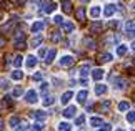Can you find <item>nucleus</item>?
<instances>
[{
	"mask_svg": "<svg viewBox=\"0 0 135 131\" xmlns=\"http://www.w3.org/2000/svg\"><path fill=\"white\" fill-rule=\"evenodd\" d=\"M115 12H117V5L115 3H105V7H103V10H102V13H103V17H105V18L113 17Z\"/></svg>",
	"mask_w": 135,
	"mask_h": 131,
	"instance_id": "f257e3e1",
	"label": "nucleus"
},
{
	"mask_svg": "<svg viewBox=\"0 0 135 131\" xmlns=\"http://www.w3.org/2000/svg\"><path fill=\"white\" fill-rule=\"evenodd\" d=\"M25 101H27L28 104H35L38 101V93L35 90H28L27 93H25Z\"/></svg>",
	"mask_w": 135,
	"mask_h": 131,
	"instance_id": "f03ea898",
	"label": "nucleus"
},
{
	"mask_svg": "<svg viewBox=\"0 0 135 131\" xmlns=\"http://www.w3.org/2000/svg\"><path fill=\"white\" fill-rule=\"evenodd\" d=\"M100 15H102V7L100 5H92V7L89 8V17L90 18H100Z\"/></svg>",
	"mask_w": 135,
	"mask_h": 131,
	"instance_id": "7ed1b4c3",
	"label": "nucleus"
},
{
	"mask_svg": "<svg viewBox=\"0 0 135 131\" xmlns=\"http://www.w3.org/2000/svg\"><path fill=\"white\" fill-rule=\"evenodd\" d=\"M90 75H92V78L95 81H102L103 76H105V70H103V68H93L90 71Z\"/></svg>",
	"mask_w": 135,
	"mask_h": 131,
	"instance_id": "20e7f679",
	"label": "nucleus"
},
{
	"mask_svg": "<svg viewBox=\"0 0 135 131\" xmlns=\"http://www.w3.org/2000/svg\"><path fill=\"white\" fill-rule=\"evenodd\" d=\"M74 61H75V58L72 55H62V58L59 60V65L60 66H70V65H74Z\"/></svg>",
	"mask_w": 135,
	"mask_h": 131,
	"instance_id": "39448f33",
	"label": "nucleus"
},
{
	"mask_svg": "<svg viewBox=\"0 0 135 131\" xmlns=\"http://www.w3.org/2000/svg\"><path fill=\"white\" fill-rule=\"evenodd\" d=\"M127 51H128V45H125V43H118L117 48H115V55L118 56V58H123V56L127 55Z\"/></svg>",
	"mask_w": 135,
	"mask_h": 131,
	"instance_id": "423d86ee",
	"label": "nucleus"
},
{
	"mask_svg": "<svg viewBox=\"0 0 135 131\" xmlns=\"http://www.w3.org/2000/svg\"><path fill=\"white\" fill-rule=\"evenodd\" d=\"M44 28H45V23H44V22H40V20H37V22H33V23H32V27H30V32L35 35V33H40Z\"/></svg>",
	"mask_w": 135,
	"mask_h": 131,
	"instance_id": "0eeeda50",
	"label": "nucleus"
},
{
	"mask_svg": "<svg viewBox=\"0 0 135 131\" xmlns=\"http://www.w3.org/2000/svg\"><path fill=\"white\" fill-rule=\"evenodd\" d=\"M62 32H65V33H72V32H75V23L74 22H62Z\"/></svg>",
	"mask_w": 135,
	"mask_h": 131,
	"instance_id": "6e6552de",
	"label": "nucleus"
},
{
	"mask_svg": "<svg viewBox=\"0 0 135 131\" xmlns=\"http://www.w3.org/2000/svg\"><path fill=\"white\" fill-rule=\"evenodd\" d=\"M55 56H57V50L55 48H50L45 53V63L47 65H52V63H54V60H55Z\"/></svg>",
	"mask_w": 135,
	"mask_h": 131,
	"instance_id": "1a4fd4ad",
	"label": "nucleus"
},
{
	"mask_svg": "<svg viewBox=\"0 0 135 131\" xmlns=\"http://www.w3.org/2000/svg\"><path fill=\"white\" fill-rule=\"evenodd\" d=\"M62 114H64V118H75V114H77V106H67L64 111H62Z\"/></svg>",
	"mask_w": 135,
	"mask_h": 131,
	"instance_id": "9d476101",
	"label": "nucleus"
},
{
	"mask_svg": "<svg viewBox=\"0 0 135 131\" xmlns=\"http://www.w3.org/2000/svg\"><path fill=\"white\" fill-rule=\"evenodd\" d=\"M10 78H12L13 81H22L23 80V71L20 70V68H15V70L10 73Z\"/></svg>",
	"mask_w": 135,
	"mask_h": 131,
	"instance_id": "9b49d317",
	"label": "nucleus"
},
{
	"mask_svg": "<svg viewBox=\"0 0 135 131\" xmlns=\"http://www.w3.org/2000/svg\"><path fill=\"white\" fill-rule=\"evenodd\" d=\"M44 43V36L40 35V33H35V36L32 40H30V46H33V48H37V46H40Z\"/></svg>",
	"mask_w": 135,
	"mask_h": 131,
	"instance_id": "f8f14e48",
	"label": "nucleus"
},
{
	"mask_svg": "<svg viewBox=\"0 0 135 131\" xmlns=\"http://www.w3.org/2000/svg\"><path fill=\"white\" fill-rule=\"evenodd\" d=\"M37 63H38V60H37V56H35V55H28L27 60H25V65H27V68H30V70L37 66Z\"/></svg>",
	"mask_w": 135,
	"mask_h": 131,
	"instance_id": "ddd939ff",
	"label": "nucleus"
},
{
	"mask_svg": "<svg viewBox=\"0 0 135 131\" xmlns=\"http://www.w3.org/2000/svg\"><path fill=\"white\" fill-rule=\"evenodd\" d=\"M42 7H44V12H45L47 15H50V13H54V12H55V8L59 7V5H57L55 2H47L45 5H42Z\"/></svg>",
	"mask_w": 135,
	"mask_h": 131,
	"instance_id": "4468645a",
	"label": "nucleus"
},
{
	"mask_svg": "<svg viewBox=\"0 0 135 131\" xmlns=\"http://www.w3.org/2000/svg\"><path fill=\"white\" fill-rule=\"evenodd\" d=\"M32 118L33 119H37V121H45V119H47V113L45 111H42V109H38V111H33L32 113Z\"/></svg>",
	"mask_w": 135,
	"mask_h": 131,
	"instance_id": "2eb2a0df",
	"label": "nucleus"
},
{
	"mask_svg": "<svg viewBox=\"0 0 135 131\" xmlns=\"http://www.w3.org/2000/svg\"><path fill=\"white\" fill-rule=\"evenodd\" d=\"M108 91V86L107 85H100V83H98V85H95V95L97 96H102V95H105V93Z\"/></svg>",
	"mask_w": 135,
	"mask_h": 131,
	"instance_id": "dca6fc26",
	"label": "nucleus"
},
{
	"mask_svg": "<svg viewBox=\"0 0 135 131\" xmlns=\"http://www.w3.org/2000/svg\"><path fill=\"white\" fill-rule=\"evenodd\" d=\"M102 28H103L102 22H93V23L90 25V32H92L93 35H97V33H102Z\"/></svg>",
	"mask_w": 135,
	"mask_h": 131,
	"instance_id": "f3484780",
	"label": "nucleus"
},
{
	"mask_svg": "<svg viewBox=\"0 0 135 131\" xmlns=\"http://www.w3.org/2000/svg\"><path fill=\"white\" fill-rule=\"evenodd\" d=\"M113 83H115V90H123V88H125V80H123V78H120V76H115L113 78Z\"/></svg>",
	"mask_w": 135,
	"mask_h": 131,
	"instance_id": "a211bd4d",
	"label": "nucleus"
},
{
	"mask_svg": "<svg viewBox=\"0 0 135 131\" xmlns=\"http://www.w3.org/2000/svg\"><path fill=\"white\" fill-rule=\"evenodd\" d=\"M87 98H89V91L87 90H80L79 93H77V101L79 103H85Z\"/></svg>",
	"mask_w": 135,
	"mask_h": 131,
	"instance_id": "6ab92c4d",
	"label": "nucleus"
},
{
	"mask_svg": "<svg viewBox=\"0 0 135 131\" xmlns=\"http://www.w3.org/2000/svg\"><path fill=\"white\" fill-rule=\"evenodd\" d=\"M75 17H77V20L79 22H84L85 20V7H79L75 10Z\"/></svg>",
	"mask_w": 135,
	"mask_h": 131,
	"instance_id": "aec40b11",
	"label": "nucleus"
},
{
	"mask_svg": "<svg viewBox=\"0 0 135 131\" xmlns=\"http://www.w3.org/2000/svg\"><path fill=\"white\" fill-rule=\"evenodd\" d=\"M72 98H74V91H65L64 95H62V98H60V103L62 104H67Z\"/></svg>",
	"mask_w": 135,
	"mask_h": 131,
	"instance_id": "412c9836",
	"label": "nucleus"
},
{
	"mask_svg": "<svg viewBox=\"0 0 135 131\" xmlns=\"http://www.w3.org/2000/svg\"><path fill=\"white\" fill-rule=\"evenodd\" d=\"M12 63H13L15 68H20V66L23 65V56H22V55H15L13 60H12Z\"/></svg>",
	"mask_w": 135,
	"mask_h": 131,
	"instance_id": "4be33fe9",
	"label": "nucleus"
},
{
	"mask_svg": "<svg viewBox=\"0 0 135 131\" xmlns=\"http://www.w3.org/2000/svg\"><path fill=\"white\" fill-rule=\"evenodd\" d=\"M102 123H103V119L98 118V116H92V118H90V126H92V128H98Z\"/></svg>",
	"mask_w": 135,
	"mask_h": 131,
	"instance_id": "5701e85b",
	"label": "nucleus"
},
{
	"mask_svg": "<svg viewBox=\"0 0 135 131\" xmlns=\"http://www.w3.org/2000/svg\"><path fill=\"white\" fill-rule=\"evenodd\" d=\"M59 131H72V124L69 121H60L59 123Z\"/></svg>",
	"mask_w": 135,
	"mask_h": 131,
	"instance_id": "b1692460",
	"label": "nucleus"
},
{
	"mask_svg": "<svg viewBox=\"0 0 135 131\" xmlns=\"http://www.w3.org/2000/svg\"><path fill=\"white\" fill-rule=\"evenodd\" d=\"M128 108H130V103L125 101V99H123V101H120V103H118V106H117V109H118V111H122V113H125Z\"/></svg>",
	"mask_w": 135,
	"mask_h": 131,
	"instance_id": "393cba45",
	"label": "nucleus"
},
{
	"mask_svg": "<svg viewBox=\"0 0 135 131\" xmlns=\"http://www.w3.org/2000/svg\"><path fill=\"white\" fill-rule=\"evenodd\" d=\"M10 95H12V98H20V96L23 95V88H22V86H17V88H13Z\"/></svg>",
	"mask_w": 135,
	"mask_h": 131,
	"instance_id": "a878e982",
	"label": "nucleus"
},
{
	"mask_svg": "<svg viewBox=\"0 0 135 131\" xmlns=\"http://www.w3.org/2000/svg\"><path fill=\"white\" fill-rule=\"evenodd\" d=\"M62 10H64L65 13H72V2H70V0L62 2Z\"/></svg>",
	"mask_w": 135,
	"mask_h": 131,
	"instance_id": "bb28decb",
	"label": "nucleus"
},
{
	"mask_svg": "<svg viewBox=\"0 0 135 131\" xmlns=\"http://www.w3.org/2000/svg\"><path fill=\"white\" fill-rule=\"evenodd\" d=\"M125 113H127V116H125V118H127V123H128V124H133V121H135V113L132 111L130 108H128Z\"/></svg>",
	"mask_w": 135,
	"mask_h": 131,
	"instance_id": "cd10ccee",
	"label": "nucleus"
},
{
	"mask_svg": "<svg viewBox=\"0 0 135 131\" xmlns=\"http://www.w3.org/2000/svg\"><path fill=\"white\" fill-rule=\"evenodd\" d=\"M98 60L102 61V63H108V61H112L113 60V56L110 53H102L100 56H98Z\"/></svg>",
	"mask_w": 135,
	"mask_h": 131,
	"instance_id": "c85d7f7f",
	"label": "nucleus"
},
{
	"mask_svg": "<svg viewBox=\"0 0 135 131\" xmlns=\"http://www.w3.org/2000/svg\"><path fill=\"white\" fill-rule=\"evenodd\" d=\"M84 43H85L87 50H93V48H95V40H93V38H85Z\"/></svg>",
	"mask_w": 135,
	"mask_h": 131,
	"instance_id": "c756f323",
	"label": "nucleus"
},
{
	"mask_svg": "<svg viewBox=\"0 0 135 131\" xmlns=\"http://www.w3.org/2000/svg\"><path fill=\"white\" fill-rule=\"evenodd\" d=\"M125 32L128 33V35H133V20H128L127 22V25H125Z\"/></svg>",
	"mask_w": 135,
	"mask_h": 131,
	"instance_id": "7c9ffc66",
	"label": "nucleus"
},
{
	"mask_svg": "<svg viewBox=\"0 0 135 131\" xmlns=\"http://www.w3.org/2000/svg\"><path fill=\"white\" fill-rule=\"evenodd\" d=\"M18 123H20V118H18V116H12V118L8 119V124H10L12 128H17Z\"/></svg>",
	"mask_w": 135,
	"mask_h": 131,
	"instance_id": "2f4dec72",
	"label": "nucleus"
},
{
	"mask_svg": "<svg viewBox=\"0 0 135 131\" xmlns=\"http://www.w3.org/2000/svg\"><path fill=\"white\" fill-rule=\"evenodd\" d=\"M110 106H112V101L105 99V101L100 104V111H108V109H110Z\"/></svg>",
	"mask_w": 135,
	"mask_h": 131,
	"instance_id": "473e14b6",
	"label": "nucleus"
},
{
	"mask_svg": "<svg viewBox=\"0 0 135 131\" xmlns=\"http://www.w3.org/2000/svg\"><path fill=\"white\" fill-rule=\"evenodd\" d=\"M54 103H55V98H54V96H45V99H44V106H52Z\"/></svg>",
	"mask_w": 135,
	"mask_h": 131,
	"instance_id": "72a5a7b5",
	"label": "nucleus"
},
{
	"mask_svg": "<svg viewBox=\"0 0 135 131\" xmlns=\"http://www.w3.org/2000/svg\"><path fill=\"white\" fill-rule=\"evenodd\" d=\"M60 40H62V32H54L52 33V41L57 43V41H60Z\"/></svg>",
	"mask_w": 135,
	"mask_h": 131,
	"instance_id": "f704fd0d",
	"label": "nucleus"
},
{
	"mask_svg": "<svg viewBox=\"0 0 135 131\" xmlns=\"http://www.w3.org/2000/svg\"><path fill=\"white\" fill-rule=\"evenodd\" d=\"M84 123H85V114H80V116L75 119V126H82Z\"/></svg>",
	"mask_w": 135,
	"mask_h": 131,
	"instance_id": "c9c22d12",
	"label": "nucleus"
},
{
	"mask_svg": "<svg viewBox=\"0 0 135 131\" xmlns=\"http://www.w3.org/2000/svg\"><path fill=\"white\" fill-rule=\"evenodd\" d=\"M13 46H15V48H18V50H20V48L23 50L27 45H25V41H23V40H15V45H13Z\"/></svg>",
	"mask_w": 135,
	"mask_h": 131,
	"instance_id": "e433bc0d",
	"label": "nucleus"
},
{
	"mask_svg": "<svg viewBox=\"0 0 135 131\" xmlns=\"http://www.w3.org/2000/svg\"><path fill=\"white\" fill-rule=\"evenodd\" d=\"M42 129H44V124H42V121H38V123L32 124V131H42Z\"/></svg>",
	"mask_w": 135,
	"mask_h": 131,
	"instance_id": "4c0bfd02",
	"label": "nucleus"
},
{
	"mask_svg": "<svg viewBox=\"0 0 135 131\" xmlns=\"http://www.w3.org/2000/svg\"><path fill=\"white\" fill-rule=\"evenodd\" d=\"M42 78H44V73L42 71L33 73V81H42Z\"/></svg>",
	"mask_w": 135,
	"mask_h": 131,
	"instance_id": "58836bf2",
	"label": "nucleus"
},
{
	"mask_svg": "<svg viewBox=\"0 0 135 131\" xmlns=\"http://www.w3.org/2000/svg\"><path fill=\"white\" fill-rule=\"evenodd\" d=\"M112 129V126L110 124H105V123H102L100 126H98V131H110Z\"/></svg>",
	"mask_w": 135,
	"mask_h": 131,
	"instance_id": "ea45409f",
	"label": "nucleus"
},
{
	"mask_svg": "<svg viewBox=\"0 0 135 131\" xmlns=\"http://www.w3.org/2000/svg\"><path fill=\"white\" fill-rule=\"evenodd\" d=\"M54 22L60 25L62 22H64V17H62V15H60V13H57V15H54Z\"/></svg>",
	"mask_w": 135,
	"mask_h": 131,
	"instance_id": "a19ab883",
	"label": "nucleus"
},
{
	"mask_svg": "<svg viewBox=\"0 0 135 131\" xmlns=\"http://www.w3.org/2000/svg\"><path fill=\"white\" fill-rule=\"evenodd\" d=\"M23 36H25V33L22 30H17V32H15V40H23Z\"/></svg>",
	"mask_w": 135,
	"mask_h": 131,
	"instance_id": "79ce46f5",
	"label": "nucleus"
},
{
	"mask_svg": "<svg viewBox=\"0 0 135 131\" xmlns=\"http://www.w3.org/2000/svg\"><path fill=\"white\" fill-rule=\"evenodd\" d=\"M7 85H8V81L5 80V78H3V80H0V88H7Z\"/></svg>",
	"mask_w": 135,
	"mask_h": 131,
	"instance_id": "37998d69",
	"label": "nucleus"
},
{
	"mask_svg": "<svg viewBox=\"0 0 135 131\" xmlns=\"http://www.w3.org/2000/svg\"><path fill=\"white\" fill-rule=\"evenodd\" d=\"M3 101L7 103V104H10V103H12V95H7V96H5V99H3Z\"/></svg>",
	"mask_w": 135,
	"mask_h": 131,
	"instance_id": "c03bdc74",
	"label": "nucleus"
},
{
	"mask_svg": "<svg viewBox=\"0 0 135 131\" xmlns=\"http://www.w3.org/2000/svg\"><path fill=\"white\" fill-rule=\"evenodd\" d=\"M40 88H42V91L45 93L47 90H49V83H42V86H40Z\"/></svg>",
	"mask_w": 135,
	"mask_h": 131,
	"instance_id": "a18cd8bd",
	"label": "nucleus"
},
{
	"mask_svg": "<svg viewBox=\"0 0 135 131\" xmlns=\"http://www.w3.org/2000/svg\"><path fill=\"white\" fill-rule=\"evenodd\" d=\"M32 2L35 3V7H40V5H42V0H32Z\"/></svg>",
	"mask_w": 135,
	"mask_h": 131,
	"instance_id": "49530a36",
	"label": "nucleus"
},
{
	"mask_svg": "<svg viewBox=\"0 0 135 131\" xmlns=\"http://www.w3.org/2000/svg\"><path fill=\"white\" fill-rule=\"evenodd\" d=\"M27 128H28V124L23 121V123H22V126H20V129H27Z\"/></svg>",
	"mask_w": 135,
	"mask_h": 131,
	"instance_id": "de8ad7c7",
	"label": "nucleus"
},
{
	"mask_svg": "<svg viewBox=\"0 0 135 131\" xmlns=\"http://www.w3.org/2000/svg\"><path fill=\"white\" fill-rule=\"evenodd\" d=\"M117 25H118V22H117V20H115V22H110V27H112V28H115Z\"/></svg>",
	"mask_w": 135,
	"mask_h": 131,
	"instance_id": "09e8293b",
	"label": "nucleus"
},
{
	"mask_svg": "<svg viewBox=\"0 0 135 131\" xmlns=\"http://www.w3.org/2000/svg\"><path fill=\"white\" fill-rule=\"evenodd\" d=\"M5 45V38H2V36H0V46H3Z\"/></svg>",
	"mask_w": 135,
	"mask_h": 131,
	"instance_id": "8fccbe9b",
	"label": "nucleus"
},
{
	"mask_svg": "<svg viewBox=\"0 0 135 131\" xmlns=\"http://www.w3.org/2000/svg\"><path fill=\"white\" fill-rule=\"evenodd\" d=\"M3 126H5V124H3V119H2V118H0V129H2Z\"/></svg>",
	"mask_w": 135,
	"mask_h": 131,
	"instance_id": "3c124183",
	"label": "nucleus"
},
{
	"mask_svg": "<svg viewBox=\"0 0 135 131\" xmlns=\"http://www.w3.org/2000/svg\"><path fill=\"white\" fill-rule=\"evenodd\" d=\"M80 3H84V5L85 3H90V0H80Z\"/></svg>",
	"mask_w": 135,
	"mask_h": 131,
	"instance_id": "603ef678",
	"label": "nucleus"
},
{
	"mask_svg": "<svg viewBox=\"0 0 135 131\" xmlns=\"http://www.w3.org/2000/svg\"><path fill=\"white\" fill-rule=\"evenodd\" d=\"M25 2H27V0H18V3H20V5H25Z\"/></svg>",
	"mask_w": 135,
	"mask_h": 131,
	"instance_id": "864d4df0",
	"label": "nucleus"
},
{
	"mask_svg": "<svg viewBox=\"0 0 135 131\" xmlns=\"http://www.w3.org/2000/svg\"><path fill=\"white\" fill-rule=\"evenodd\" d=\"M115 131H125V129H122V128H117V129H115Z\"/></svg>",
	"mask_w": 135,
	"mask_h": 131,
	"instance_id": "5fc2aeb1",
	"label": "nucleus"
}]
</instances>
